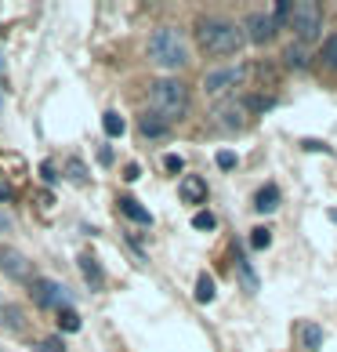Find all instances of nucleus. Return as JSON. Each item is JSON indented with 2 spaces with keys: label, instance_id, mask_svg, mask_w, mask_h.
Wrapping results in <instances>:
<instances>
[{
  "label": "nucleus",
  "instance_id": "1",
  "mask_svg": "<svg viewBox=\"0 0 337 352\" xmlns=\"http://www.w3.org/2000/svg\"><path fill=\"white\" fill-rule=\"evenodd\" d=\"M196 44L203 55L211 58H232L243 51V30L232 19H222V15H203L196 22Z\"/></svg>",
  "mask_w": 337,
  "mask_h": 352
},
{
  "label": "nucleus",
  "instance_id": "2",
  "mask_svg": "<svg viewBox=\"0 0 337 352\" xmlns=\"http://www.w3.org/2000/svg\"><path fill=\"white\" fill-rule=\"evenodd\" d=\"M149 113L160 116V120L174 124L189 113V84L178 80V76H160L149 87Z\"/></svg>",
  "mask_w": 337,
  "mask_h": 352
},
{
  "label": "nucleus",
  "instance_id": "3",
  "mask_svg": "<svg viewBox=\"0 0 337 352\" xmlns=\"http://www.w3.org/2000/svg\"><path fill=\"white\" fill-rule=\"evenodd\" d=\"M149 62L160 69H185L189 66V44L174 25H160L149 36Z\"/></svg>",
  "mask_w": 337,
  "mask_h": 352
},
{
  "label": "nucleus",
  "instance_id": "4",
  "mask_svg": "<svg viewBox=\"0 0 337 352\" xmlns=\"http://www.w3.org/2000/svg\"><path fill=\"white\" fill-rule=\"evenodd\" d=\"M290 30H294V36H297L301 44L319 41V33H323V8H319V4H294Z\"/></svg>",
  "mask_w": 337,
  "mask_h": 352
},
{
  "label": "nucleus",
  "instance_id": "5",
  "mask_svg": "<svg viewBox=\"0 0 337 352\" xmlns=\"http://www.w3.org/2000/svg\"><path fill=\"white\" fill-rule=\"evenodd\" d=\"M247 76V66H218L203 76V91L211 98H229V91H236Z\"/></svg>",
  "mask_w": 337,
  "mask_h": 352
},
{
  "label": "nucleus",
  "instance_id": "6",
  "mask_svg": "<svg viewBox=\"0 0 337 352\" xmlns=\"http://www.w3.org/2000/svg\"><path fill=\"white\" fill-rule=\"evenodd\" d=\"M240 30H243V41H251V44H272V41H276V36H279V25L276 22H272V15H268V11H251V15L247 19H243V25H240Z\"/></svg>",
  "mask_w": 337,
  "mask_h": 352
},
{
  "label": "nucleus",
  "instance_id": "7",
  "mask_svg": "<svg viewBox=\"0 0 337 352\" xmlns=\"http://www.w3.org/2000/svg\"><path fill=\"white\" fill-rule=\"evenodd\" d=\"M211 120L222 127V131H243V127H247V109H243V102L240 98H222L214 106V113H211Z\"/></svg>",
  "mask_w": 337,
  "mask_h": 352
},
{
  "label": "nucleus",
  "instance_id": "8",
  "mask_svg": "<svg viewBox=\"0 0 337 352\" xmlns=\"http://www.w3.org/2000/svg\"><path fill=\"white\" fill-rule=\"evenodd\" d=\"M30 294H33V302L40 309H66V302H69V291L62 283H55V280H33Z\"/></svg>",
  "mask_w": 337,
  "mask_h": 352
},
{
  "label": "nucleus",
  "instance_id": "9",
  "mask_svg": "<svg viewBox=\"0 0 337 352\" xmlns=\"http://www.w3.org/2000/svg\"><path fill=\"white\" fill-rule=\"evenodd\" d=\"M0 269H4L8 280H15V283H33V262L22 251H15V247H4V251H0Z\"/></svg>",
  "mask_w": 337,
  "mask_h": 352
},
{
  "label": "nucleus",
  "instance_id": "10",
  "mask_svg": "<svg viewBox=\"0 0 337 352\" xmlns=\"http://www.w3.org/2000/svg\"><path fill=\"white\" fill-rule=\"evenodd\" d=\"M308 44H301V41H290L287 47H283V66H287L290 73H301V69H308Z\"/></svg>",
  "mask_w": 337,
  "mask_h": 352
},
{
  "label": "nucleus",
  "instance_id": "11",
  "mask_svg": "<svg viewBox=\"0 0 337 352\" xmlns=\"http://www.w3.org/2000/svg\"><path fill=\"white\" fill-rule=\"evenodd\" d=\"M178 197L185 200V204H203V200H207V186H203V178H196V175L181 178V186H178Z\"/></svg>",
  "mask_w": 337,
  "mask_h": 352
},
{
  "label": "nucleus",
  "instance_id": "12",
  "mask_svg": "<svg viewBox=\"0 0 337 352\" xmlns=\"http://www.w3.org/2000/svg\"><path fill=\"white\" fill-rule=\"evenodd\" d=\"M80 269H84V280L91 283V291H102L106 287V276H102V265H98V258L95 254H80Z\"/></svg>",
  "mask_w": 337,
  "mask_h": 352
},
{
  "label": "nucleus",
  "instance_id": "13",
  "mask_svg": "<svg viewBox=\"0 0 337 352\" xmlns=\"http://www.w3.org/2000/svg\"><path fill=\"white\" fill-rule=\"evenodd\" d=\"M138 131H141V138H163L167 131H171V124L160 120V116H152V113H141L138 116Z\"/></svg>",
  "mask_w": 337,
  "mask_h": 352
},
{
  "label": "nucleus",
  "instance_id": "14",
  "mask_svg": "<svg viewBox=\"0 0 337 352\" xmlns=\"http://www.w3.org/2000/svg\"><path fill=\"white\" fill-rule=\"evenodd\" d=\"M254 207H257V214H272L279 207V186H262L254 192Z\"/></svg>",
  "mask_w": 337,
  "mask_h": 352
},
{
  "label": "nucleus",
  "instance_id": "15",
  "mask_svg": "<svg viewBox=\"0 0 337 352\" xmlns=\"http://www.w3.org/2000/svg\"><path fill=\"white\" fill-rule=\"evenodd\" d=\"M0 327L4 331H25V312L19 305H0Z\"/></svg>",
  "mask_w": 337,
  "mask_h": 352
},
{
  "label": "nucleus",
  "instance_id": "16",
  "mask_svg": "<svg viewBox=\"0 0 337 352\" xmlns=\"http://www.w3.org/2000/svg\"><path fill=\"white\" fill-rule=\"evenodd\" d=\"M120 211L131 218V221H138V226H152V214L146 211V207H141L135 197H120Z\"/></svg>",
  "mask_w": 337,
  "mask_h": 352
},
{
  "label": "nucleus",
  "instance_id": "17",
  "mask_svg": "<svg viewBox=\"0 0 337 352\" xmlns=\"http://www.w3.org/2000/svg\"><path fill=\"white\" fill-rule=\"evenodd\" d=\"M319 66L323 69H337V33H330L319 47Z\"/></svg>",
  "mask_w": 337,
  "mask_h": 352
},
{
  "label": "nucleus",
  "instance_id": "18",
  "mask_svg": "<svg viewBox=\"0 0 337 352\" xmlns=\"http://www.w3.org/2000/svg\"><path fill=\"white\" fill-rule=\"evenodd\" d=\"M272 106H276V98L265 95V91H257V95H247V98H243V109H247V113H268Z\"/></svg>",
  "mask_w": 337,
  "mask_h": 352
},
{
  "label": "nucleus",
  "instance_id": "19",
  "mask_svg": "<svg viewBox=\"0 0 337 352\" xmlns=\"http://www.w3.org/2000/svg\"><path fill=\"white\" fill-rule=\"evenodd\" d=\"M301 342H305L308 352L323 349V327H319V323H305V327H301Z\"/></svg>",
  "mask_w": 337,
  "mask_h": 352
},
{
  "label": "nucleus",
  "instance_id": "20",
  "mask_svg": "<svg viewBox=\"0 0 337 352\" xmlns=\"http://www.w3.org/2000/svg\"><path fill=\"white\" fill-rule=\"evenodd\" d=\"M196 302L200 305L214 302V280H211V272H200V276H196Z\"/></svg>",
  "mask_w": 337,
  "mask_h": 352
},
{
  "label": "nucleus",
  "instance_id": "21",
  "mask_svg": "<svg viewBox=\"0 0 337 352\" xmlns=\"http://www.w3.org/2000/svg\"><path fill=\"white\" fill-rule=\"evenodd\" d=\"M290 15H294V0H276L272 4V22L276 25H290Z\"/></svg>",
  "mask_w": 337,
  "mask_h": 352
},
{
  "label": "nucleus",
  "instance_id": "22",
  "mask_svg": "<svg viewBox=\"0 0 337 352\" xmlns=\"http://www.w3.org/2000/svg\"><path fill=\"white\" fill-rule=\"evenodd\" d=\"M102 127H106V135H109V138H116V135H124V131H127V124H124V116H120V113H106V116H102Z\"/></svg>",
  "mask_w": 337,
  "mask_h": 352
},
{
  "label": "nucleus",
  "instance_id": "23",
  "mask_svg": "<svg viewBox=\"0 0 337 352\" xmlns=\"http://www.w3.org/2000/svg\"><path fill=\"white\" fill-rule=\"evenodd\" d=\"M58 327L62 331H80V316L66 305V309H58Z\"/></svg>",
  "mask_w": 337,
  "mask_h": 352
},
{
  "label": "nucleus",
  "instance_id": "24",
  "mask_svg": "<svg viewBox=\"0 0 337 352\" xmlns=\"http://www.w3.org/2000/svg\"><path fill=\"white\" fill-rule=\"evenodd\" d=\"M236 265H240V283L254 294V291H257V276H254V269H251L247 262H243V254H240V262H236Z\"/></svg>",
  "mask_w": 337,
  "mask_h": 352
},
{
  "label": "nucleus",
  "instance_id": "25",
  "mask_svg": "<svg viewBox=\"0 0 337 352\" xmlns=\"http://www.w3.org/2000/svg\"><path fill=\"white\" fill-rule=\"evenodd\" d=\"M268 243H272V232H268L265 226H257V229L251 232V247H254V251H265Z\"/></svg>",
  "mask_w": 337,
  "mask_h": 352
},
{
  "label": "nucleus",
  "instance_id": "26",
  "mask_svg": "<svg viewBox=\"0 0 337 352\" xmlns=\"http://www.w3.org/2000/svg\"><path fill=\"white\" fill-rule=\"evenodd\" d=\"M33 352H66V345H62V338H40V342H33Z\"/></svg>",
  "mask_w": 337,
  "mask_h": 352
},
{
  "label": "nucleus",
  "instance_id": "27",
  "mask_svg": "<svg viewBox=\"0 0 337 352\" xmlns=\"http://www.w3.org/2000/svg\"><path fill=\"white\" fill-rule=\"evenodd\" d=\"M192 226H196V229H200V232H211V229H214V226H218V218H214V214H211V211H200V214H196V218H192Z\"/></svg>",
  "mask_w": 337,
  "mask_h": 352
},
{
  "label": "nucleus",
  "instance_id": "28",
  "mask_svg": "<svg viewBox=\"0 0 337 352\" xmlns=\"http://www.w3.org/2000/svg\"><path fill=\"white\" fill-rule=\"evenodd\" d=\"M218 167H222V171H232V167H236V153L222 149V153H218Z\"/></svg>",
  "mask_w": 337,
  "mask_h": 352
},
{
  "label": "nucleus",
  "instance_id": "29",
  "mask_svg": "<svg viewBox=\"0 0 337 352\" xmlns=\"http://www.w3.org/2000/svg\"><path fill=\"white\" fill-rule=\"evenodd\" d=\"M163 171H167V175H178V171H181V156H178V153L163 156Z\"/></svg>",
  "mask_w": 337,
  "mask_h": 352
},
{
  "label": "nucleus",
  "instance_id": "30",
  "mask_svg": "<svg viewBox=\"0 0 337 352\" xmlns=\"http://www.w3.org/2000/svg\"><path fill=\"white\" fill-rule=\"evenodd\" d=\"M66 171H69V178H76V182H87L84 164H80V160H69V164H66Z\"/></svg>",
  "mask_w": 337,
  "mask_h": 352
},
{
  "label": "nucleus",
  "instance_id": "31",
  "mask_svg": "<svg viewBox=\"0 0 337 352\" xmlns=\"http://www.w3.org/2000/svg\"><path fill=\"white\" fill-rule=\"evenodd\" d=\"M301 146H305V149H312V153H330V146H327V142H319V138H305Z\"/></svg>",
  "mask_w": 337,
  "mask_h": 352
},
{
  "label": "nucleus",
  "instance_id": "32",
  "mask_svg": "<svg viewBox=\"0 0 337 352\" xmlns=\"http://www.w3.org/2000/svg\"><path fill=\"white\" fill-rule=\"evenodd\" d=\"M4 232H8V218L0 214V236H4Z\"/></svg>",
  "mask_w": 337,
  "mask_h": 352
},
{
  "label": "nucleus",
  "instance_id": "33",
  "mask_svg": "<svg viewBox=\"0 0 337 352\" xmlns=\"http://www.w3.org/2000/svg\"><path fill=\"white\" fill-rule=\"evenodd\" d=\"M0 106H4V76H0Z\"/></svg>",
  "mask_w": 337,
  "mask_h": 352
},
{
  "label": "nucleus",
  "instance_id": "34",
  "mask_svg": "<svg viewBox=\"0 0 337 352\" xmlns=\"http://www.w3.org/2000/svg\"><path fill=\"white\" fill-rule=\"evenodd\" d=\"M0 76H4V47H0Z\"/></svg>",
  "mask_w": 337,
  "mask_h": 352
}]
</instances>
